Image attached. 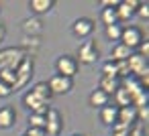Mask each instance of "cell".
Masks as SVG:
<instances>
[{"label":"cell","mask_w":149,"mask_h":136,"mask_svg":"<svg viewBox=\"0 0 149 136\" xmlns=\"http://www.w3.org/2000/svg\"><path fill=\"white\" fill-rule=\"evenodd\" d=\"M100 19H102L104 27H108V25H118V19H116V10H114V8H102Z\"/></svg>","instance_id":"24"},{"label":"cell","mask_w":149,"mask_h":136,"mask_svg":"<svg viewBox=\"0 0 149 136\" xmlns=\"http://www.w3.org/2000/svg\"><path fill=\"white\" fill-rule=\"evenodd\" d=\"M29 91H31V93H35L41 102H49V98H51V91H49L47 81H37V83H35Z\"/></svg>","instance_id":"19"},{"label":"cell","mask_w":149,"mask_h":136,"mask_svg":"<svg viewBox=\"0 0 149 136\" xmlns=\"http://www.w3.org/2000/svg\"><path fill=\"white\" fill-rule=\"evenodd\" d=\"M23 104L29 108V112L31 114H39V116H45L47 112H49V104L47 102H41L35 93H31V91H27L25 95H23Z\"/></svg>","instance_id":"8"},{"label":"cell","mask_w":149,"mask_h":136,"mask_svg":"<svg viewBox=\"0 0 149 136\" xmlns=\"http://www.w3.org/2000/svg\"><path fill=\"white\" fill-rule=\"evenodd\" d=\"M17 124V112L13 106H2L0 108V130H8Z\"/></svg>","instance_id":"13"},{"label":"cell","mask_w":149,"mask_h":136,"mask_svg":"<svg viewBox=\"0 0 149 136\" xmlns=\"http://www.w3.org/2000/svg\"><path fill=\"white\" fill-rule=\"evenodd\" d=\"M137 118H139V120H143V122H147V118H149V108H147V106L137 108Z\"/></svg>","instance_id":"28"},{"label":"cell","mask_w":149,"mask_h":136,"mask_svg":"<svg viewBox=\"0 0 149 136\" xmlns=\"http://www.w3.org/2000/svg\"><path fill=\"white\" fill-rule=\"evenodd\" d=\"M25 136H47V134H45L43 128H27Z\"/></svg>","instance_id":"29"},{"label":"cell","mask_w":149,"mask_h":136,"mask_svg":"<svg viewBox=\"0 0 149 136\" xmlns=\"http://www.w3.org/2000/svg\"><path fill=\"white\" fill-rule=\"evenodd\" d=\"M23 136H25V134H23Z\"/></svg>","instance_id":"34"},{"label":"cell","mask_w":149,"mask_h":136,"mask_svg":"<svg viewBox=\"0 0 149 136\" xmlns=\"http://www.w3.org/2000/svg\"><path fill=\"white\" fill-rule=\"evenodd\" d=\"M78 61L74 55H59L57 61H55V69H57V75H63V77H70L74 79V75L78 73Z\"/></svg>","instance_id":"5"},{"label":"cell","mask_w":149,"mask_h":136,"mask_svg":"<svg viewBox=\"0 0 149 136\" xmlns=\"http://www.w3.org/2000/svg\"><path fill=\"white\" fill-rule=\"evenodd\" d=\"M108 102H110V95H106V93H104L102 89H98V87L88 95V104H90L92 108H98V110H100V108H104Z\"/></svg>","instance_id":"17"},{"label":"cell","mask_w":149,"mask_h":136,"mask_svg":"<svg viewBox=\"0 0 149 136\" xmlns=\"http://www.w3.org/2000/svg\"><path fill=\"white\" fill-rule=\"evenodd\" d=\"M139 2H135V0H125V2H118L116 4V19H118V25L120 23H129L133 16H135V10H137Z\"/></svg>","instance_id":"9"},{"label":"cell","mask_w":149,"mask_h":136,"mask_svg":"<svg viewBox=\"0 0 149 136\" xmlns=\"http://www.w3.org/2000/svg\"><path fill=\"white\" fill-rule=\"evenodd\" d=\"M135 14H137L139 19L147 21V19H149V4H147V2H139V6H137Z\"/></svg>","instance_id":"26"},{"label":"cell","mask_w":149,"mask_h":136,"mask_svg":"<svg viewBox=\"0 0 149 136\" xmlns=\"http://www.w3.org/2000/svg\"><path fill=\"white\" fill-rule=\"evenodd\" d=\"M118 122L120 124H125L127 128L133 124V122H137V108L131 104V106H125V108H118Z\"/></svg>","instance_id":"15"},{"label":"cell","mask_w":149,"mask_h":136,"mask_svg":"<svg viewBox=\"0 0 149 136\" xmlns=\"http://www.w3.org/2000/svg\"><path fill=\"white\" fill-rule=\"evenodd\" d=\"M15 73H17V83H15V91H17V87H23L25 83H27V79L33 75V61L29 59V57H25L23 61H21V65L15 69Z\"/></svg>","instance_id":"10"},{"label":"cell","mask_w":149,"mask_h":136,"mask_svg":"<svg viewBox=\"0 0 149 136\" xmlns=\"http://www.w3.org/2000/svg\"><path fill=\"white\" fill-rule=\"evenodd\" d=\"M23 31L27 33V35H31V37H37V35H41L43 33V25H41V21L35 16V19H27L25 23H23Z\"/></svg>","instance_id":"18"},{"label":"cell","mask_w":149,"mask_h":136,"mask_svg":"<svg viewBox=\"0 0 149 136\" xmlns=\"http://www.w3.org/2000/svg\"><path fill=\"white\" fill-rule=\"evenodd\" d=\"M13 93V87L10 85H6V83H2L0 81V98H8Z\"/></svg>","instance_id":"30"},{"label":"cell","mask_w":149,"mask_h":136,"mask_svg":"<svg viewBox=\"0 0 149 136\" xmlns=\"http://www.w3.org/2000/svg\"><path fill=\"white\" fill-rule=\"evenodd\" d=\"M100 122L104 124V126H108V128H112L116 122H118V108L112 104H106L104 108H100Z\"/></svg>","instance_id":"12"},{"label":"cell","mask_w":149,"mask_h":136,"mask_svg":"<svg viewBox=\"0 0 149 136\" xmlns=\"http://www.w3.org/2000/svg\"><path fill=\"white\" fill-rule=\"evenodd\" d=\"M137 49H139V53H137V55H141L143 59H147V57H149V41H147V39H145Z\"/></svg>","instance_id":"27"},{"label":"cell","mask_w":149,"mask_h":136,"mask_svg":"<svg viewBox=\"0 0 149 136\" xmlns=\"http://www.w3.org/2000/svg\"><path fill=\"white\" fill-rule=\"evenodd\" d=\"M145 39H143V31L139 29V27H133V25H129V27H123V33H120V45H125L127 49H137L141 43H143Z\"/></svg>","instance_id":"1"},{"label":"cell","mask_w":149,"mask_h":136,"mask_svg":"<svg viewBox=\"0 0 149 136\" xmlns=\"http://www.w3.org/2000/svg\"><path fill=\"white\" fill-rule=\"evenodd\" d=\"M112 98H114V106H116V108L131 106V95H129V91H127L125 87H120V85H118V89L112 93Z\"/></svg>","instance_id":"21"},{"label":"cell","mask_w":149,"mask_h":136,"mask_svg":"<svg viewBox=\"0 0 149 136\" xmlns=\"http://www.w3.org/2000/svg\"><path fill=\"white\" fill-rule=\"evenodd\" d=\"M47 85H49V91H51V95H63V93H70L72 91V87H74V79H70V77H63V75H51L49 77V81H47Z\"/></svg>","instance_id":"6"},{"label":"cell","mask_w":149,"mask_h":136,"mask_svg":"<svg viewBox=\"0 0 149 136\" xmlns=\"http://www.w3.org/2000/svg\"><path fill=\"white\" fill-rule=\"evenodd\" d=\"M4 37H6V29H4V25H0V43L4 41Z\"/></svg>","instance_id":"32"},{"label":"cell","mask_w":149,"mask_h":136,"mask_svg":"<svg viewBox=\"0 0 149 136\" xmlns=\"http://www.w3.org/2000/svg\"><path fill=\"white\" fill-rule=\"evenodd\" d=\"M116 0H100V6H104V8H116Z\"/></svg>","instance_id":"31"},{"label":"cell","mask_w":149,"mask_h":136,"mask_svg":"<svg viewBox=\"0 0 149 136\" xmlns=\"http://www.w3.org/2000/svg\"><path fill=\"white\" fill-rule=\"evenodd\" d=\"M29 128H43L45 130V116L29 114Z\"/></svg>","instance_id":"25"},{"label":"cell","mask_w":149,"mask_h":136,"mask_svg":"<svg viewBox=\"0 0 149 136\" xmlns=\"http://www.w3.org/2000/svg\"><path fill=\"white\" fill-rule=\"evenodd\" d=\"M72 136H84V134H72Z\"/></svg>","instance_id":"33"},{"label":"cell","mask_w":149,"mask_h":136,"mask_svg":"<svg viewBox=\"0 0 149 136\" xmlns=\"http://www.w3.org/2000/svg\"><path fill=\"white\" fill-rule=\"evenodd\" d=\"M102 77H116L118 79V63L116 61H104L102 63Z\"/></svg>","instance_id":"23"},{"label":"cell","mask_w":149,"mask_h":136,"mask_svg":"<svg viewBox=\"0 0 149 136\" xmlns=\"http://www.w3.org/2000/svg\"><path fill=\"white\" fill-rule=\"evenodd\" d=\"M94 33V21L88 16H80L78 21H74L72 25V35L76 39H88Z\"/></svg>","instance_id":"7"},{"label":"cell","mask_w":149,"mask_h":136,"mask_svg":"<svg viewBox=\"0 0 149 136\" xmlns=\"http://www.w3.org/2000/svg\"><path fill=\"white\" fill-rule=\"evenodd\" d=\"M27 6H29V10H31L33 14L41 16V14H47V12L55 6V0H29Z\"/></svg>","instance_id":"14"},{"label":"cell","mask_w":149,"mask_h":136,"mask_svg":"<svg viewBox=\"0 0 149 136\" xmlns=\"http://www.w3.org/2000/svg\"><path fill=\"white\" fill-rule=\"evenodd\" d=\"M63 130V116L59 110L49 108V112L45 114V134L47 136H59Z\"/></svg>","instance_id":"4"},{"label":"cell","mask_w":149,"mask_h":136,"mask_svg":"<svg viewBox=\"0 0 149 136\" xmlns=\"http://www.w3.org/2000/svg\"><path fill=\"white\" fill-rule=\"evenodd\" d=\"M127 67H129V73H133V77H141L143 73H149L147 69V59H143L141 55L133 53L129 59H127Z\"/></svg>","instance_id":"11"},{"label":"cell","mask_w":149,"mask_h":136,"mask_svg":"<svg viewBox=\"0 0 149 136\" xmlns=\"http://www.w3.org/2000/svg\"><path fill=\"white\" fill-rule=\"evenodd\" d=\"M131 55H133V51H131V49H127V47H125V45H120V43L112 45V49H110V61H116V63L127 61Z\"/></svg>","instance_id":"16"},{"label":"cell","mask_w":149,"mask_h":136,"mask_svg":"<svg viewBox=\"0 0 149 136\" xmlns=\"http://www.w3.org/2000/svg\"><path fill=\"white\" fill-rule=\"evenodd\" d=\"M118 79L116 77H102L100 79V83H98V89H102L106 95H112L116 89H118Z\"/></svg>","instance_id":"20"},{"label":"cell","mask_w":149,"mask_h":136,"mask_svg":"<svg viewBox=\"0 0 149 136\" xmlns=\"http://www.w3.org/2000/svg\"><path fill=\"white\" fill-rule=\"evenodd\" d=\"M23 59H25V53H23L21 49H15V47L4 49V51H0V69H10V71H15V69L21 65Z\"/></svg>","instance_id":"3"},{"label":"cell","mask_w":149,"mask_h":136,"mask_svg":"<svg viewBox=\"0 0 149 136\" xmlns=\"http://www.w3.org/2000/svg\"><path fill=\"white\" fill-rule=\"evenodd\" d=\"M120 33H123V25H108V27H104V35H106V39L112 41L114 45L120 41Z\"/></svg>","instance_id":"22"},{"label":"cell","mask_w":149,"mask_h":136,"mask_svg":"<svg viewBox=\"0 0 149 136\" xmlns=\"http://www.w3.org/2000/svg\"><path fill=\"white\" fill-rule=\"evenodd\" d=\"M98 57H100V51H98L96 43H94V41H84V43L80 45V49H78L76 61H78V65H80V63H82V65H92V63L98 61Z\"/></svg>","instance_id":"2"}]
</instances>
